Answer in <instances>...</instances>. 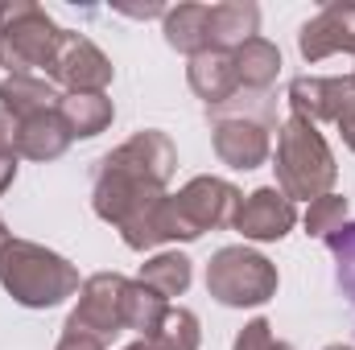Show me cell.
Segmentation results:
<instances>
[{"mask_svg": "<svg viewBox=\"0 0 355 350\" xmlns=\"http://www.w3.org/2000/svg\"><path fill=\"white\" fill-rule=\"evenodd\" d=\"M186 83L190 91L207 103V107H227L236 95H240V75H236V58L223 54V50H207L198 58H190L186 66Z\"/></svg>", "mask_w": 355, "mask_h": 350, "instance_id": "13", "label": "cell"}, {"mask_svg": "<svg viewBox=\"0 0 355 350\" xmlns=\"http://www.w3.org/2000/svg\"><path fill=\"white\" fill-rule=\"evenodd\" d=\"M71 140L75 136H71L67 120L58 116V107L17 120V157H25V161H58L71 149Z\"/></svg>", "mask_w": 355, "mask_h": 350, "instance_id": "15", "label": "cell"}, {"mask_svg": "<svg viewBox=\"0 0 355 350\" xmlns=\"http://www.w3.org/2000/svg\"><path fill=\"white\" fill-rule=\"evenodd\" d=\"M272 169H277V190L289 202H314L322 194H335V181H339V165L327 136L318 132V124L302 116H289L277 128Z\"/></svg>", "mask_w": 355, "mask_h": 350, "instance_id": "3", "label": "cell"}, {"mask_svg": "<svg viewBox=\"0 0 355 350\" xmlns=\"http://www.w3.org/2000/svg\"><path fill=\"white\" fill-rule=\"evenodd\" d=\"M335 128H339V136H343V145H347V149L355 153V103L347 107V111H343V116H339V124H335Z\"/></svg>", "mask_w": 355, "mask_h": 350, "instance_id": "28", "label": "cell"}, {"mask_svg": "<svg viewBox=\"0 0 355 350\" xmlns=\"http://www.w3.org/2000/svg\"><path fill=\"white\" fill-rule=\"evenodd\" d=\"M297 50L306 62H322L335 54H355V0L322 4L297 33Z\"/></svg>", "mask_w": 355, "mask_h": 350, "instance_id": "11", "label": "cell"}, {"mask_svg": "<svg viewBox=\"0 0 355 350\" xmlns=\"http://www.w3.org/2000/svg\"><path fill=\"white\" fill-rule=\"evenodd\" d=\"M211 149L227 169H261L272 157V116L252 111H215L211 120Z\"/></svg>", "mask_w": 355, "mask_h": 350, "instance_id": "8", "label": "cell"}, {"mask_svg": "<svg viewBox=\"0 0 355 350\" xmlns=\"http://www.w3.org/2000/svg\"><path fill=\"white\" fill-rule=\"evenodd\" d=\"M352 79H355V75H352Z\"/></svg>", "mask_w": 355, "mask_h": 350, "instance_id": "32", "label": "cell"}, {"mask_svg": "<svg viewBox=\"0 0 355 350\" xmlns=\"http://www.w3.org/2000/svg\"><path fill=\"white\" fill-rule=\"evenodd\" d=\"M178 169V149L174 140L157 128L132 132L124 145L103 153L95 161V181H91V206L103 223L116 231L157 206L166 198V185Z\"/></svg>", "mask_w": 355, "mask_h": 350, "instance_id": "1", "label": "cell"}, {"mask_svg": "<svg viewBox=\"0 0 355 350\" xmlns=\"http://www.w3.org/2000/svg\"><path fill=\"white\" fill-rule=\"evenodd\" d=\"M331 256H335V276H339V288L343 297L355 305V223H343L331 239H327Z\"/></svg>", "mask_w": 355, "mask_h": 350, "instance_id": "23", "label": "cell"}, {"mask_svg": "<svg viewBox=\"0 0 355 350\" xmlns=\"http://www.w3.org/2000/svg\"><path fill=\"white\" fill-rule=\"evenodd\" d=\"M62 25L33 0H0V66L8 75H50Z\"/></svg>", "mask_w": 355, "mask_h": 350, "instance_id": "4", "label": "cell"}, {"mask_svg": "<svg viewBox=\"0 0 355 350\" xmlns=\"http://www.w3.org/2000/svg\"><path fill=\"white\" fill-rule=\"evenodd\" d=\"M293 223H297V206L277 185H261V190L244 194V202L232 219V231H240L244 243H277L293 231Z\"/></svg>", "mask_w": 355, "mask_h": 350, "instance_id": "10", "label": "cell"}, {"mask_svg": "<svg viewBox=\"0 0 355 350\" xmlns=\"http://www.w3.org/2000/svg\"><path fill=\"white\" fill-rule=\"evenodd\" d=\"M306 235H314V239H331L343 223H347V198L343 194H322V198H314L310 206H306Z\"/></svg>", "mask_w": 355, "mask_h": 350, "instance_id": "22", "label": "cell"}, {"mask_svg": "<svg viewBox=\"0 0 355 350\" xmlns=\"http://www.w3.org/2000/svg\"><path fill=\"white\" fill-rule=\"evenodd\" d=\"M207 33H211V50L236 54L244 42L261 37V8L252 0H219V4H207Z\"/></svg>", "mask_w": 355, "mask_h": 350, "instance_id": "14", "label": "cell"}, {"mask_svg": "<svg viewBox=\"0 0 355 350\" xmlns=\"http://www.w3.org/2000/svg\"><path fill=\"white\" fill-rule=\"evenodd\" d=\"M54 350H107V342H99V338H91V334H71V330H62V338H58Z\"/></svg>", "mask_w": 355, "mask_h": 350, "instance_id": "25", "label": "cell"}, {"mask_svg": "<svg viewBox=\"0 0 355 350\" xmlns=\"http://www.w3.org/2000/svg\"><path fill=\"white\" fill-rule=\"evenodd\" d=\"M272 350H293V347H289V342H277V347H272Z\"/></svg>", "mask_w": 355, "mask_h": 350, "instance_id": "31", "label": "cell"}, {"mask_svg": "<svg viewBox=\"0 0 355 350\" xmlns=\"http://www.w3.org/2000/svg\"><path fill=\"white\" fill-rule=\"evenodd\" d=\"M137 280L145 284V288H153L157 297H182L186 288H190V280H194V260L186 256V252H157V256H149V260L141 264V272H137Z\"/></svg>", "mask_w": 355, "mask_h": 350, "instance_id": "19", "label": "cell"}, {"mask_svg": "<svg viewBox=\"0 0 355 350\" xmlns=\"http://www.w3.org/2000/svg\"><path fill=\"white\" fill-rule=\"evenodd\" d=\"M17 161H21L17 153H0V194L17 181Z\"/></svg>", "mask_w": 355, "mask_h": 350, "instance_id": "27", "label": "cell"}, {"mask_svg": "<svg viewBox=\"0 0 355 350\" xmlns=\"http://www.w3.org/2000/svg\"><path fill=\"white\" fill-rule=\"evenodd\" d=\"M327 350H355V347H347V342H335V347H327Z\"/></svg>", "mask_w": 355, "mask_h": 350, "instance_id": "30", "label": "cell"}, {"mask_svg": "<svg viewBox=\"0 0 355 350\" xmlns=\"http://www.w3.org/2000/svg\"><path fill=\"white\" fill-rule=\"evenodd\" d=\"M162 33H166V46L186 54V58H198L211 50V33H207V4H178L166 8L162 17Z\"/></svg>", "mask_w": 355, "mask_h": 350, "instance_id": "17", "label": "cell"}, {"mask_svg": "<svg viewBox=\"0 0 355 350\" xmlns=\"http://www.w3.org/2000/svg\"><path fill=\"white\" fill-rule=\"evenodd\" d=\"M272 347H277V338H272L268 317H252V322L236 334V347L232 350H272Z\"/></svg>", "mask_w": 355, "mask_h": 350, "instance_id": "24", "label": "cell"}, {"mask_svg": "<svg viewBox=\"0 0 355 350\" xmlns=\"http://www.w3.org/2000/svg\"><path fill=\"white\" fill-rule=\"evenodd\" d=\"M355 103V79L347 75H302L289 83V116H302L310 124H339V116Z\"/></svg>", "mask_w": 355, "mask_h": 350, "instance_id": "12", "label": "cell"}, {"mask_svg": "<svg viewBox=\"0 0 355 350\" xmlns=\"http://www.w3.org/2000/svg\"><path fill=\"white\" fill-rule=\"evenodd\" d=\"M198 347H202L198 317H194L186 305H170L166 322H162L153 334H145V338L128 342L124 350H198Z\"/></svg>", "mask_w": 355, "mask_h": 350, "instance_id": "21", "label": "cell"}, {"mask_svg": "<svg viewBox=\"0 0 355 350\" xmlns=\"http://www.w3.org/2000/svg\"><path fill=\"white\" fill-rule=\"evenodd\" d=\"M240 202H244V194H240L227 177H211V174L190 177V181L174 194V210H178L182 231H186V243L202 239L207 231L232 227Z\"/></svg>", "mask_w": 355, "mask_h": 350, "instance_id": "7", "label": "cell"}, {"mask_svg": "<svg viewBox=\"0 0 355 350\" xmlns=\"http://www.w3.org/2000/svg\"><path fill=\"white\" fill-rule=\"evenodd\" d=\"M236 75H240V91H268L281 75V50L268 37H252L244 42L236 54Z\"/></svg>", "mask_w": 355, "mask_h": 350, "instance_id": "20", "label": "cell"}, {"mask_svg": "<svg viewBox=\"0 0 355 350\" xmlns=\"http://www.w3.org/2000/svg\"><path fill=\"white\" fill-rule=\"evenodd\" d=\"M128 284L132 280L120 276V272H95V276H87L62 330L91 334L99 342H112L116 334H124L128 330Z\"/></svg>", "mask_w": 355, "mask_h": 350, "instance_id": "6", "label": "cell"}, {"mask_svg": "<svg viewBox=\"0 0 355 350\" xmlns=\"http://www.w3.org/2000/svg\"><path fill=\"white\" fill-rule=\"evenodd\" d=\"M277 264L248 243L219 248L207 264V293L227 309H261L277 297Z\"/></svg>", "mask_w": 355, "mask_h": 350, "instance_id": "5", "label": "cell"}, {"mask_svg": "<svg viewBox=\"0 0 355 350\" xmlns=\"http://www.w3.org/2000/svg\"><path fill=\"white\" fill-rule=\"evenodd\" d=\"M0 284L25 309H54L79 297V268L33 239H8L0 252Z\"/></svg>", "mask_w": 355, "mask_h": 350, "instance_id": "2", "label": "cell"}, {"mask_svg": "<svg viewBox=\"0 0 355 350\" xmlns=\"http://www.w3.org/2000/svg\"><path fill=\"white\" fill-rule=\"evenodd\" d=\"M58 116L67 120V128H71L75 140H91V136H99V132L112 128L116 107H112L107 95H62L58 99Z\"/></svg>", "mask_w": 355, "mask_h": 350, "instance_id": "18", "label": "cell"}, {"mask_svg": "<svg viewBox=\"0 0 355 350\" xmlns=\"http://www.w3.org/2000/svg\"><path fill=\"white\" fill-rule=\"evenodd\" d=\"M58 99H62V91L54 87L46 75H8V79L0 83V107H4L12 120L50 111V107H58Z\"/></svg>", "mask_w": 355, "mask_h": 350, "instance_id": "16", "label": "cell"}, {"mask_svg": "<svg viewBox=\"0 0 355 350\" xmlns=\"http://www.w3.org/2000/svg\"><path fill=\"white\" fill-rule=\"evenodd\" d=\"M12 235H8V227H4V219H0V252H4V243H8Z\"/></svg>", "mask_w": 355, "mask_h": 350, "instance_id": "29", "label": "cell"}, {"mask_svg": "<svg viewBox=\"0 0 355 350\" xmlns=\"http://www.w3.org/2000/svg\"><path fill=\"white\" fill-rule=\"evenodd\" d=\"M0 153H17V120L0 107Z\"/></svg>", "mask_w": 355, "mask_h": 350, "instance_id": "26", "label": "cell"}, {"mask_svg": "<svg viewBox=\"0 0 355 350\" xmlns=\"http://www.w3.org/2000/svg\"><path fill=\"white\" fill-rule=\"evenodd\" d=\"M46 79L54 87H62V95H107L112 79H116V66L91 37L67 29Z\"/></svg>", "mask_w": 355, "mask_h": 350, "instance_id": "9", "label": "cell"}]
</instances>
